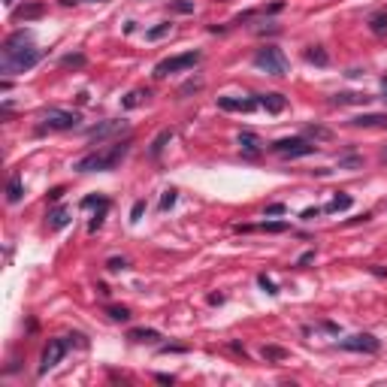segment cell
Masks as SVG:
<instances>
[{
  "mask_svg": "<svg viewBox=\"0 0 387 387\" xmlns=\"http://www.w3.org/2000/svg\"><path fill=\"white\" fill-rule=\"evenodd\" d=\"M31 33L28 31H15L12 36H6L3 42V52H0V70L6 76H15V73H28L42 61V49H36L28 42Z\"/></svg>",
  "mask_w": 387,
  "mask_h": 387,
  "instance_id": "obj_1",
  "label": "cell"
},
{
  "mask_svg": "<svg viewBox=\"0 0 387 387\" xmlns=\"http://www.w3.org/2000/svg\"><path fill=\"white\" fill-rule=\"evenodd\" d=\"M254 67L263 70V73H269V76H288V58H285V52L278 49V46H263L254 52Z\"/></svg>",
  "mask_w": 387,
  "mask_h": 387,
  "instance_id": "obj_3",
  "label": "cell"
},
{
  "mask_svg": "<svg viewBox=\"0 0 387 387\" xmlns=\"http://www.w3.org/2000/svg\"><path fill=\"white\" fill-rule=\"evenodd\" d=\"M230 348H233V351H236V354H242V357H245V348H242V345H239V342H230Z\"/></svg>",
  "mask_w": 387,
  "mask_h": 387,
  "instance_id": "obj_45",
  "label": "cell"
},
{
  "mask_svg": "<svg viewBox=\"0 0 387 387\" xmlns=\"http://www.w3.org/2000/svg\"><path fill=\"white\" fill-rule=\"evenodd\" d=\"M369 100H372V97H366V94H348V91H345V94H333L330 103H333V106H351V103H369Z\"/></svg>",
  "mask_w": 387,
  "mask_h": 387,
  "instance_id": "obj_19",
  "label": "cell"
},
{
  "mask_svg": "<svg viewBox=\"0 0 387 387\" xmlns=\"http://www.w3.org/2000/svg\"><path fill=\"white\" fill-rule=\"evenodd\" d=\"M73 342L70 339H49L46 342V348H42V357H39V375L42 372H49L52 366H58L61 360H64V354H67V348H70Z\"/></svg>",
  "mask_w": 387,
  "mask_h": 387,
  "instance_id": "obj_7",
  "label": "cell"
},
{
  "mask_svg": "<svg viewBox=\"0 0 387 387\" xmlns=\"http://www.w3.org/2000/svg\"><path fill=\"white\" fill-rule=\"evenodd\" d=\"M318 215H321V209H318V206H315V209H306V212H303V218H306V221H312V218H318Z\"/></svg>",
  "mask_w": 387,
  "mask_h": 387,
  "instance_id": "obj_42",
  "label": "cell"
},
{
  "mask_svg": "<svg viewBox=\"0 0 387 387\" xmlns=\"http://www.w3.org/2000/svg\"><path fill=\"white\" fill-rule=\"evenodd\" d=\"M142 100H148V91H130V94L121 100V106H124V109H136V106H142Z\"/></svg>",
  "mask_w": 387,
  "mask_h": 387,
  "instance_id": "obj_25",
  "label": "cell"
},
{
  "mask_svg": "<svg viewBox=\"0 0 387 387\" xmlns=\"http://www.w3.org/2000/svg\"><path fill=\"white\" fill-rule=\"evenodd\" d=\"M306 136H309V139H330L333 133H330L327 127H318V124H312V127L306 130Z\"/></svg>",
  "mask_w": 387,
  "mask_h": 387,
  "instance_id": "obj_32",
  "label": "cell"
},
{
  "mask_svg": "<svg viewBox=\"0 0 387 387\" xmlns=\"http://www.w3.org/2000/svg\"><path fill=\"white\" fill-rule=\"evenodd\" d=\"M106 315H109V318H112V321H130V309L127 306H109V309H106Z\"/></svg>",
  "mask_w": 387,
  "mask_h": 387,
  "instance_id": "obj_26",
  "label": "cell"
},
{
  "mask_svg": "<svg viewBox=\"0 0 387 387\" xmlns=\"http://www.w3.org/2000/svg\"><path fill=\"white\" fill-rule=\"evenodd\" d=\"M351 193H336L327 206H324V212H345V209H351Z\"/></svg>",
  "mask_w": 387,
  "mask_h": 387,
  "instance_id": "obj_16",
  "label": "cell"
},
{
  "mask_svg": "<svg viewBox=\"0 0 387 387\" xmlns=\"http://www.w3.org/2000/svg\"><path fill=\"white\" fill-rule=\"evenodd\" d=\"M257 285H260L263 290H266L269 296H275V293H278V288H275V282H272L269 275H257Z\"/></svg>",
  "mask_w": 387,
  "mask_h": 387,
  "instance_id": "obj_34",
  "label": "cell"
},
{
  "mask_svg": "<svg viewBox=\"0 0 387 387\" xmlns=\"http://www.w3.org/2000/svg\"><path fill=\"white\" fill-rule=\"evenodd\" d=\"M381 161H384V163H387V148H384V152H381Z\"/></svg>",
  "mask_w": 387,
  "mask_h": 387,
  "instance_id": "obj_48",
  "label": "cell"
},
{
  "mask_svg": "<svg viewBox=\"0 0 387 387\" xmlns=\"http://www.w3.org/2000/svg\"><path fill=\"white\" fill-rule=\"evenodd\" d=\"M46 15V3H22L12 9V18L15 22H33V18H42Z\"/></svg>",
  "mask_w": 387,
  "mask_h": 387,
  "instance_id": "obj_12",
  "label": "cell"
},
{
  "mask_svg": "<svg viewBox=\"0 0 387 387\" xmlns=\"http://www.w3.org/2000/svg\"><path fill=\"white\" fill-rule=\"evenodd\" d=\"M169 33H173V25H169V22H163V25H155L152 31H145V39H148V42H158V39L169 36Z\"/></svg>",
  "mask_w": 387,
  "mask_h": 387,
  "instance_id": "obj_23",
  "label": "cell"
},
{
  "mask_svg": "<svg viewBox=\"0 0 387 387\" xmlns=\"http://www.w3.org/2000/svg\"><path fill=\"white\" fill-rule=\"evenodd\" d=\"M384 100H387V97H384Z\"/></svg>",
  "mask_w": 387,
  "mask_h": 387,
  "instance_id": "obj_50",
  "label": "cell"
},
{
  "mask_svg": "<svg viewBox=\"0 0 387 387\" xmlns=\"http://www.w3.org/2000/svg\"><path fill=\"white\" fill-rule=\"evenodd\" d=\"M257 103L269 112V115H278V112H285V106H288V97L278 94V91H269V94H257Z\"/></svg>",
  "mask_w": 387,
  "mask_h": 387,
  "instance_id": "obj_11",
  "label": "cell"
},
{
  "mask_svg": "<svg viewBox=\"0 0 387 387\" xmlns=\"http://www.w3.org/2000/svg\"><path fill=\"white\" fill-rule=\"evenodd\" d=\"M169 351H173V354H185L188 348H185V345H161V354H169Z\"/></svg>",
  "mask_w": 387,
  "mask_h": 387,
  "instance_id": "obj_39",
  "label": "cell"
},
{
  "mask_svg": "<svg viewBox=\"0 0 387 387\" xmlns=\"http://www.w3.org/2000/svg\"><path fill=\"white\" fill-rule=\"evenodd\" d=\"M239 145H242V152H245V155H257L263 142H260L257 133H251V130H242V133H239Z\"/></svg>",
  "mask_w": 387,
  "mask_h": 387,
  "instance_id": "obj_14",
  "label": "cell"
},
{
  "mask_svg": "<svg viewBox=\"0 0 387 387\" xmlns=\"http://www.w3.org/2000/svg\"><path fill=\"white\" fill-rule=\"evenodd\" d=\"M106 266H109L112 272H121V269H127V260H124V257H112Z\"/></svg>",
  "mask_w": 387,
  "mask_h": 387,
  "instance_id": "obj_37",
  "label": "cell"
},
{
  "mask_svg": "<svg viewBox=\"0 0 387 387\" xmlns=\"http://www.w3.org/2000/svg\"><path fill=\"white\" fill-rule=\"evenodd\" d=\"M263 360H269V363H278V360H285L288 357V351L285 348H278V345H263Z\"/></svg>",
  "mask_w": 387,
  "mask_h": 387,
  "instance_id": "obj_24",
  "label": "cell"
},
{
  "mask_svg": "<svg viewBox=\"0 0 387 387\" xmlns=\"http://www.w3.org/2000/svg\"><path fill=\"white\" fill-rule=\"evenodd\" d=\"M312 260H315V251H306V254H299L296 263H299V266H306V263H312Z\"/></svg>",
  "mask_w": 387,
  "mask_h": 387,
  "instance_id": "obj_41",
  "label": "cell"
},
{
  "mask_svg": "<svg viewBox=\"0 0 387 387\" xmlns=\"http://www.w3.org/2000/svg\"><path fill=\"white\" fill-rule=\"evenodd\" d=\"M200 52L193 49V52H185V55H173V58H163L161 64L155 67V76L158 79H166L169 73H179V70H191V67H197L200 64Z\"/></svg>",
  "mask_w": 387,
  "mask_h": 387,
  "instance_id": "obj_5",
  "label": "cell"
},
{
  "mask_svg": "<svg viewBox=\"0 0 387 387\" xmlns=\"http://www.w3.org/2000/svg\"><path fill=\"white\" fill-rule=\"evenodd\" d=\"M266 215L272 218V215H285V203H269L266 206Z\"/></svg>",
  "mask_w": 387,
  "mask_h": 387,
  "instance_id": "obj_38",
  "label": "cell"
},
{
  "mask_svg": "<svg viewBox=\"0 0 387 387\" xmlns=\"http://www.w3.org/2000/svg\"><path fill=\"white\" fill-rule=\"evenodd\" d=\"M369 31L375 33V36H384L387 33V12H375L369 18Z\"/></svg>",
  "mask_w": 387,
  "mask_h": 387,
  "instance_id": "obj_22",
  "label": "cell"
},
{
  "mask_svg": "<svg viewBox=\"0 0 387 387\" xmlns=\"http://www.w3.org/2000/svg\"><path fill=\"white\" fill-rule=\"evenodd\" d=\"M200 88H203V82H200V79H197V82H185V85H182V91H179V97L197 94V91H200Z\"/></svg>",
  "mask_w": 387,
  "mask_h": 387,
  "instance_id": "obj_36",
  "label": "cell"
},
{
  "mask_svg": "<svg viewBox=\"0 0 387 387\" xmlns=\"http://www.w3.org/2000/svg\"><path fill=\"white\" fill-rule=\"evenodd\" d=\"M142 215H145V200H136L133 209H130V221L136 224V221H142Z\"/></svg>",
  "mask_w": 387,
  "mask_h": 387,
  "instance_id": "obj_33",
  "label": "cell"
},
{
  "mask_svg": "<svg viewBox=\"0 0 387 387\" xmlns=\"http://www.w3.org/2000/svg\"><path fill=\"white\" fill-rule=\"evenodd\" d=\"M109 209V200H106V197H100V193H97V197H85V200H82V209Z\"/></svg>",
  "mask_w": 387,
  "mask_h": 387,
  "instance_id": "obj_27",
  "label": "cell"
},
{
  "mask_svg": "<svg viewBox=\"0 0 387 387\" xmlns=\"http://www.w3.org/2000/svg\"><path fill=\"white\" fill-rule=\"evenodd\" d=\"M209 303H212V306H218V303H224V296H221V293H212V296H209Z\"/></svg>",
  "mask_w": 387,
  "mask_h": 387,
  "instance_id": "obj_44",
  "label": "cell"
},
{
  "mask_svg": "<svg viewBox=\"0 0 387 387\" xmlns=\"http://www.w3.org/2000/svg\"><path fill=\"white\" fill-rule=\"evenodd\" d=\"M61 67L79 70V67H85V55H64V58H61Z\"/></svg>",
  "mask_w": 387,
  "mask_h": 387,
  "instance_id": "obj_29",
  "label": "cell"
},
{
  "mask_svg": "<svg viewBox=\"0 0 387 387\" xmlns=\"http://www.w3.org/2000/svg\"><path fill=\"white\" fill-rule=\"evenodd\" d=\"M76 124H79V112H67V109L42 112V130H73Z\"/></svg>",
  "mask_w": 387,
  "mask_h": 387,
  "instance_id": "obj_8",
  "label": "cell"
},
{
  "mask_svg": "<svg viewBox=\"0 0 387 387\" xmlns=\"http://www.w3.org/2000/svg\"><path fill=\"white\" fill-rule=\"evenodd\" d=\"M176 197H179V191H176V188H166V191H163V197H161V212H169V209L176 206Z\"/></svg>",
  "mask_w": 387,
  "mask_h": 387,
  "instance_id": "obj_28",
  "label": "cell"
},
{
  "mask_svg": "<svg viewBox=\"0 0 387 387\" xmlns=\"http://www.w3.org/2000/svg\"><path fill=\"white\" fill-rule=\"evenodd\" d=\"M130 145H133L130 139L112 142V145H109V148H103V152H94V155L79 158V161L73 163V169H76V173H109V169H115L118 163L127 158Z\"/></svg>",
  "mask_w": 387,
  "mask_h": 387,
  "instance_id": "obj_2",
  "label": "cell"
},
{
  "mask_svg": "<svg viewBox=\"0 0 387 387\" xmlns=\"http://www.w3.org/2000/svg\"><path fill=\"white\" fill-rule=\"evenodd\" d=\"M260 103L257 100H242V97H218V109L224 112H254Z\"/></svg>",
  "mask_w": 387,
  "mask_h": 387,
  "instance_id": "obj_10",
  "label": "cell"
},
{
  "mask_svg": "<svg viewBox=\"0 0 387 387\" xmlns=\"http://www.w3.org/2000/svg\"><path fill=\"white\" fill-rule=\"evenodd\" d=\"M158 381H161V384H173L176 378H173V375H158Z\"/></svg>",
  "mask_w": 387,
  "mask_h": 387,
  "instance_id": "obj_46",
  "label": "cell"
},
{
  "mask_svg": "<svg viewBox=\"0 0 387 387\" xmlns=\"http://www.w3.org/2000/svg\"><path fill=\"white\" fill-rule=\"evenodd\" d=\"M169 9L188 15V12H193V0H169Z\"/></svg>",
  "mask_w": 387,
  "mask_h": 387,
  "instance_id": "obj_30",
  "label": "cell"
},
{
  "mask_svg": "<svg viewBox=\"0 0 387 387\" xmlns=\"http://www.w3.org/2000/svg\"><path fill=\"white\" fill-rule=\"evenodd\" d=\"M127 339L130 342H139V345H152V342H158L161 339V333L158 330H152V327H133V330H127Z\"/></svg>",
  "mask_w": 387,
  "mask_h": 387,
  "instance_id": "obj_13",
  "label": "cell"
},
{
  "mask_svg": "<svg viewBox=\"0 0 387 387\" xmlns=\"http://www.w3.org/2000/svg\"><path fill=\"white\" fill-rule=\"evenodd\" d=\"M22 197H25L22 179H18V176H12V179H9V185H6V200H9V203H18Z\"/></svg>",
  "mask_w": 387,
  "mask_h": 387,
  "instance_id": "obj_21",
  "label": "cell"
},
{
  "mask_svg": "<svg viewBox=\"0 0 387 387\" xmlns=\"http://www.w3.org/2000/svg\"><path fill=\"white\" fill-rule=\"evenodd\" d=\"M124 130H127V121H124V118H112V121H100L94 127H88L85 136H88L91 142H103V139L118 136V133H124Z\"/></svg>",
  "mask_w": 387,
  "mask_h": 387,
  "instance_id": "obj_9",
  "label": "cell"
},
{
  "mask_svg": "<svg viewBox=\"0 0 387 387\" xmlns=\"http://www.w3.org/2000/svg\"><path fill=\"white\" fill-rule=\"evenodd\" d=\"M345 166H351V169H357V166H363V158H360V155H351V158H342V161H339V169H345Z\"/></svg>",
  "mask_w": 387,
  "mask_h": 387,
  "instance_id": "obj_35",
  "label": "cell"
},
{
  "mask_svg": "<svg viewBox=\"0 0 387 387\" xmlns=\"http://www.w3.org/2000/svg\"><path fill=\"white\" fill-rule=\"evenodd\" d=\"M3 3H6V6H12V0H3Z\"/></svg>",
  "mask_w": 387,
  "mask_h": 387,
  "instance_id": "obj_49",
  "label": "cell"
},
{
  "mask_svg": "<svg viewBox=\"0 0 387 387\" xmlns=\"http://www.w3.org/2000/svg\"><path fill=\"white\" fill-rule=\"evenodd\" d=\"M269 152H275L282 158H306V155H315V145L306 136H285V139H275L269 145Z\"/></svg>",
  "mask_w": 387,
  "mask_h": 387,
  "instance_id": "obj_4",
  "label": "cell"
},
{
  "mask_svg": "<svg viewBox=\"0 0 387 387\" xmlns=\"http://www.w3.org/2000/svg\"><path fill=\"white\" fill-rule=\"evenodd\" d=\"M100 227H103V212H100V215H94V218L88 221V230H91V233H97Z\"/></svg>",
  "mask_w": 387,
  "mask_h": 387,
  "instance_id": "obj_40",
  "label": "cell"
},
{
  "mask_svg": "<svg viewBox=\"0 0 387 387\" xmlns=\"http://www.w3.org/2000/svg\"><path fill=\"white\" fill-rule=\"evenodd\" d=\"M339 348H342V351H357V354H378V351H381V342H378L372 333H354V336L342 339Z\"/></svg>",
  "mask_w": 387,
  "mask_h": 387,
  "instance_id": "obj_6",
  "label": "cell"
},
{
  "mask_svg": "<svg viewBox=\"0 0 387 387\" xmlns=\"http://www.w3.org/2000/svg\"><path fill=\"white\" fill-rule=\"evenodd\" d=\"M169 139H173V130H169V127L161 130V133L155 136V142H152L148 155H152V158H161V155H163V148H166V142H169Z\"/></svg>",
  "mask_w": 387,
  "mask_h": 387,
  "instance_id": "obj_17",
  "label": "cell"
},
{
  "mask_svg": "<svg viewBox=\"0 0 387 387\" xmlns=\"http://www.w3.org/2000/svg\"><path fill=\"white\" fill-rule=\"evenodd\" d=\"M67 221H70V212H67L64 206H58V209H52V212H49V227H52V230L67 227Z\"/></svg>",
  "mask_w": 387,
  "mask_h": 387,
  "instance_id": "obj_20",
  "label": "cell"
},
{
  "mask_svg": "<svg viewBox=\"0 0 387 387\" xmlns=\"http://www.w3.org/2000/svg\"><path fill=\"white\" fill-rule=\"evenodd\" d=\"M306 61L315 64V67H327L330 64V55L324 52L321 46H309V49H306Z\"/></svg>",
  "mask_w": 387,
  "mask_h": 387,
  "instance_id": "obj_18",
  "label": "cell"
},
{
  "mask_svg": "<svg viewBox=\"0 0 387 387\" xmlns=\"http://www.w3.org/2000/svg\"><path fill=\"white\" fill-rule=\"evenodd\" d=\"M67 6H70V3H91V0H64Z\"/></svg>",
  "mask_w": 387,
  "mask_h": 387,
  "instance_id": "obj_47",
  "label": "cell"
},
{
  "mask_svg": "<svg viewBox=\"0 0 387 387\" xmlns=\"http://www.w3.org/2000/svg\"><path fill=\"white\" fill-rule=\"evenodd\" d=\"M64 197V188H52V193H49V200H61Z\"/></svg>",
  "mask_w": 387,
  "mask_h": 387,
  "instance_id": "obj_43",
  "label": "cell"
},
{
  "mask_svg": "<svg viewBox=\"0 0 387 387\" xmlns=\"http://www.w3.org/2000/svg\"><path fill=\"white\" fill-rule=\"evenodd\" d=\"M351 124H354V127H375V124H381V127H384V124H387V115H372V112H363V115L351 118Z\"/></svg>",
  "mask_w": 387,
  "mask_h": 387,
  "instance_id": "obj_15",
  "label": "cell"
},
{
  "mask_svg": "<svg viewBox=\"0 0 387 387\" xmlns=\"http://www.w3.org/2000/svg\"><path fill=\"white\" fill-rule=\"evenodd\" d=\"M260 230H266V233H285L288 230V221H263Z\"/></svg>",
  "mask_w": 387,
  "mask_h": 387,
  "instance_id": "obj_31",
  "label": "cell"
}]
</instances>
